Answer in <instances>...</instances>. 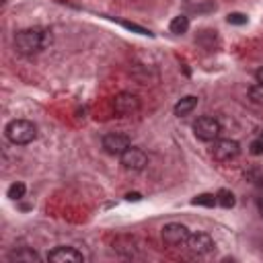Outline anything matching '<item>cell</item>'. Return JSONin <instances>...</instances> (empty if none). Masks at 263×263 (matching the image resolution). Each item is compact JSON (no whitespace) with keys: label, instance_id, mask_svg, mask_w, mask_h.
Wrapping results in <instances>:
<instances>
[{"label":"cell","instance_id":"1","mask_svg":"<svg viewBox=\"0 0 263 263\" xmlns=\"http://www.w3.org/2000/svg\"><path fill=\"white\" fill-rule=\"evenodd\" d=\"M51 43V33L47 29H23L14 35V47L18 49V53L23 55H31L37 53L41 49H45Z\"/></svg>","mask_w":263,"mask_h":263},{"label":"cell","instance_id":"15","mask_svg":"<svg viewBox=\"0 0 263 263\" xmlns=\"http://www.w3.org/2000/svg\"><path fill=\"white\" fill-rule=\"evenodd\" d=\"M193 205H203V208H214L216 205V195L214 193H199L191 199Z\"/></svg>","mask_w":263,"mask_h":263},{"label":"cell","instance_id":"13","mask_svg":"<svg viewBox=\"0 0 263 263\" xmlns=\"http://www.w3.org/2000/svg\"><path fill=\"white\" fill-rule=\"evenodd\" d=\"M187 29H189V18H187L185 14H179V16H175V18L171 21V31H173L175 35H183Z\"/></svg>","mask_w":263,"mask_h":263},{"label":"cell","instance_id":"7","mask_svg":"<svg viewBox=\"0 0 263 263\" xmlns=\"http://www.w3.org/2000/svg\"><path fill=\"white\" fill-rule=\"evenodd\" d=\"M119 160H121V164H123L125 171H142L148 164L146 152L142 148H136V146H129L123 154H119Z\"/></svg>","mask_w":263,"mask_h":263},{"label":"cell","instance_id":"9","mask_svg":"<svg viewBox=\"0 0 263 263\" xmlns=\"http://www.w3.org/2000/svg\"><path fill=\"white\" fill-rule=\"evenodd\" d=\"M185 245L195 255H208L214 249V238L205 232H189V238Z\"/></svg>","mask_w":263,"mask_h":263},{"label":"cell","instance_id":"5","mask_svg":"<svg viewBox=\"0 0 263 263\" xmlns=\"http://www.w3.org/2000/svg\"><path fill=\"white\" fill-rule=\"evenodd\" d=\"M160 236H162L164 245H168V247H181L189 238V228L185 224H181V222H168V224L162 226Z\"/></svg>","mask_w":263,"mask_h":263},{"label":"cell","instance_id":"18","mask_svg":"<svg viewBox=\"0 0 263 263\" xmlns=\"http://www.w3.org/2000/svg\"><path fill=\"white\" fill-rule=\"evenodd\" d=\"M226 21H228L230 25H245V23H247V16H245L242 12H230V14L226 16Z\"/></svg>","mask_w":263,"mask_h":263},{"label":"cell","instance_id":"3","mask_svg":"<svg viewBox=\"0 0 263 263\" xmlns=\"http://www.w3.org/2000/svg\"><path fill=\"white\" fill-rule=\"evenodd\" d=\"M222 132V125L216 117H210V115H203V117H197L195 123H193V134L195 138L203 140V142H214Z\"/></svg>","mask_w":263,"mask_h":263},{"label":"cell","instance_id":"10","mask_svg":"<svg viewBox=\"0 0 263 263\" xmlns=\"http://www.w3.org/2000/svg\"><path fill=\"white\" fill-rule=\"evenodd\" d=\"M47 261L51 263H82L84 255L76 251L74 247H55L53 251L47 253Z\"/></svg>","mask_w":263,"mask_h":263},{"label":"cell","instance_id":"16","mask_svg":"<svg viewBox=\"0 0 263 263\" xmlns=\"http://www.w3.org/2000/svg\"><path fill=\"white\" fill-rule=\"evenodd\" d=\"M25 191H27V187H25V183H21V181H16V183H12V185L8 187V191H6V195H8L10 199H21V197L25 195Z\"/></svg>","mask_w":263,"mask_h":263},{"label":"cell","instance_id":"11","mask_svg":"<svg viewBox=\"0 0 263 263\" xmlns=\"http://www.w3.org/2000/svg\"><path fill=\"white\" fill-rule=\"evenodd\" d=\"M195 107H197V97L187 95V97H183L181 101H177V105L173 107V111H175L177 117H185V115H189Z\"/></svg>","mask_w":263,"mask_h":263},{"label":"cell","instance_id":"6","mask_svg":"<svg viewBox=\"0 0 263 263\" xmlns=\"http://www.w3.org/2000/svg\"><path fill=\"white\" fill-rule=\"evenodd\" d=\"M113 111L121 117H127V115H134L136 111H140V99L134 95V92H117L113 97Z\"/></svg>","mask_w":263,"mask_h":263},{"label":"cell","instance_id":"21","mask_svg":"<svg viewBox=\"0 0 263 263\" xmlns=\"http://www.w3.org/2000/svg\"><path fill=\"white\" fill-rule=\"evenodd\" d=\"M255 78H257V82H261V84H263V68H259V70L255 72Z\"/></svg>","mask_w":263,"mask_h":263},{"label":"cell","instance_id":"8","mask_svg":"<svg viewBox=\"0 0 263 263\" xmlns=\"http://www.w3.org/2000/svg\"><path fill=\"white\" fill-rule=\"evenodd\" d=\"M101 144H103V148H105V152H109V154H123L129 146H132V142H129V138L125 136V134H121V132H111V134H105L103 136V140H101Z\"/></svg>","mask_w":263,"mask_h":263},{"label":"cell","instance_id":"20","mask_svg":"<svg viewBox=\"0 0 263 263\" xmlns=\"http://www.w3.org/2000/svg\"><path fill=\"white\" fill-rule=\"evenodd\" d=\"M125 199H129V201L134 199V201H138V199H142V195H140V193H127Z\"/></svg>","mask_w":263,"mask_h":263},{"label":"cell","instance_id":"4","mask_svg":"<svg viewBox=\"0 0 263 263\" xmlns=\"http://www.w3.org/2000/svg\"><path fill=\"white\" fill-rule=\"evenodd\" d=\"M238 154H240V144H238L236 140H230V138L216 140L214 146H212V156H214V160H218V162H230V160H234Z\"/></svg>","mask_w":263,"mask_h":263},{"label":"cell","instance_id":"2","mask_svg":"<svg viewBox=\"0 0 263 263\" xmlns=\"http://www.w3.org/2000/svg\"><path fill=\"white\" fill-rule=\"evenodd\" d=\"M6 138L10 144L14 146H25V144H31L35 138H37V127L33 121L29 119H12L6 129H4Z\"/></svg>","mask_w":263,"mask_h":263},{"label":"cell","instance_id":"12","mask_svg":"<svg viewBox=\"0 0 263 263\" xmlns=\"http://www.w3.org/2000/svg\"><path fill=\"white\" fill-rule=\"evenodd\" d=\"M8 259L10 261H18V263H35V261H39V255L29 247H21V249L12 251L8 255Z\"/></svg>","mask_w":263,"mask_h":263},{"label":"cell","instance_id":"14","mask_svg":"<svg viewBox=\"0 0 263 263\" xmlns=\"http://www.w3.org/2000/svg\"><path fill=\"white\" fill-rule=\"evenodd\" d=\"M216 203H220L222 208H232V205L236 203L234 193H232V191H228V189H220V191L216 193Z\"/></svg>","mask_w":263,"mask_h":263},{"label":"cell","instance_id":"17","mask_svg":"<svg viewBox=\"0 0 263 263\" xmlns=\"http://www.w3.org/2000/svg\"><path fill=\"white\" fill-rule=\"evenodd\" d=\"M249 99H251L253 103L263 105V84H261V82H257V84H253V86L249 88Z\"/></svg>","mask_w":263,"mask_h":263},{"label":"cell","instance_id":"19","mask_svg":"<svg viewBox=\"0 0 263 263\" xmlns=\"http://www.w3.org/2000/svg\"><path fill=\"white\" fill-rule=\"evenodd\" d=\"M249 150H251V154L261 156V154H263V136H261V138H257V140H253V142H251V146H249Z\"/></svg>","mask_w":263,"mask_h":263}]
</instances>
